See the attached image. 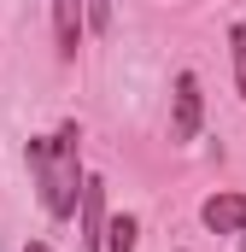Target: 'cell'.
Returning <instances> with one entry per match:
<instances>
[{
    "label": "cell",
    "mask_w": 246,
    "mask_h": 252,
    "mask_svg": "<svg viewBox=\"0 0 246 252\" xmlns=\"http://www.w3.org/2000/svg\"><path fill=\"white\" fill-rule=\"evenodd\" d=\"M30 176H35V193H41V211L47 217H76V193H82V129L76 124H59L53 135L30 141Z\"/></svg>",
    "instance_id": "1"
},
{
    "label": "cell",
    "mask_w": 246,
    "mask_h": 252,
    "mask_svg": "<svg viewBox=\"0 0 246 252\" xmlns=\"http://www.w3.org/2000/svg\"><path fill=\"white\" fill-rule=\"evenodd\" d=\"M205 124V94H199V76L182 70L176 76V94H170V141H193Z\"/></svg>",
    "instance_id": "2"
},
{
    "label": "cell",
    "mask_w": 246,
    "mask_h": 252,
    "mask_svg": "<svg viewBox=\"0 0 246 252\" xmlns=\"http://www.w3.org/2000/svg\"><path fill=\"white\" fill-rule=\"evenodd\" d=\"M76 223H82V247L100 252V229H106V182H100V176H82V193H76Z\"/></svg>",
    "instance_id": "3"
},
{
    "label": "cell",
    "mask_w": 246,
    "mask_h": 252,
    "mask_svg": "<svg viewBox=\"0 0 246 252\" xmlns=\"http://www.w3.org/2000/svg\"><path fill=\"white\" fill-rule=\"evenodd\" d=\"M199 223L211 235H246V193H211L199 205Z\"/></svg>",
    "instance_id": "4"
},
{
    "label": "cell",
    "mask_w": 246,
    "mask_h": 252,
    "mask_svg": "<svg viewBox=\"0 0 246 252\" xmlns=\"http://www.w3.org/2000/svg\"><path fill=\"white\" fill-rule=\"evenodd\" d=\"M82 0H53V41H59V59H76L82 47Z\"/></svg>",
    "instance_id": "5"
},
{
    "label": "cell",
    "mask_w": 246,
    "mask_h": 252,
    "mask_svg": "<svg viewBox=\"0 0 246 252\" xmlns=\"http://www.w3.org/2000/svg\"><path fill=\"white\" fill-rule=\"evenodd\" d=\"M135 235H141V223L118 211V217H106V229H100V252H135Z\"/></svg>",
    "instance_id": "6"
},
{
    "label": "cell",
    "mask_w": 246,
    "mask_h": 252,
    "mask_svg": "<svg viewBox=\"0 0 246 252\" xmlns=\"http://www.w3.org/2000/svg\"><path fill=\"white\" fill-rule=\"evenodd\" d=\"M82 30L106 35V30H112V0H82Z\"/></svg>",
    "instance_id": "7"
},
{
    "label": "cell",
    "mask_w": 246,
    "mask_h": 252,
    "mask_svg": "<svg viewBox=\"0 0 246 252\" xmlns=\"http://www.w3.org/2000/svg\"><path fill=\"white\" fill-rule=\"evenodd\" d=\"M229 53H235V88H241V100H246V24L229 30Z\"/></svg>",
    "instance_id": "8"
},
{
    "label": "cell",
    "mask_w": 246,
    "mask_h": 252,
    "mask_svg": "<svg viewBox=\"0 0 246 252\" xmlns=\"http://www.w3.org/2000/svg\"><path fill=\"white\" fill-rule=\"evenodd\" d=\"M24 252H53V247H47V241H30V247H24Z\"/></svg>",
    "instance_id": "9"
},
{
    "label": "cell",
    "mask_w": 246,
    "mask_h": 252,
    "mask_svg": "<svg viewBox=\"0 0 246 252\" xmlns=\"http://www.w3.org/2000/svg\"><path fill=\"white\" fill-rule=\"evenodd\" d=\"M235 241H241V252H246V235H235Z\"/></svg>",
    "instance_id": "10"
}]
</instances>
